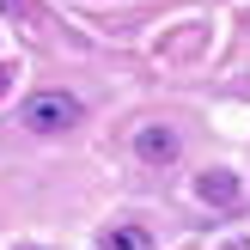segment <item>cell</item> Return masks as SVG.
<instances>
[{
  "mask_svg": "<svg viewBox=\"0 0 250 250\" xmlns=\"http://www.w3.org/2000/svg\"><path fill=\"white\" fill-rule=\"evenodd\" d=\"M80 98L73 92H37V98H24V128L31 134H67V128H80Z\"/></svg>",
  "mask_w": 250,
  "mask_h": 250,
  "instance_id": "cell-1",
  "label": "cell"
},
{
  "mask_svg": "<svg viewBox=\"0 0 250 250\" xmlns=\"http://www.w3.org/2000/svg\"><path fill=\"white\" fill-rule=\"evenodd\" d=\"M98 250H153V232L146 226H110Z\"/></svg>",
  "mask_w": 250,
  "mask_h": 250,
  "instance_id": "cell-4",
  "label": "cell"
},
{
  "mask_svg": "<svg viewBox=\"0 0 250 250\" xmlns=\"http://www.w3.org/2000/svg\"><path fill=\"white\" fill-rule=\"evenodd\" d=\"M195 195H202V202H214V208H232L238 202V177H232V171H202V177H195Z\"/></svg>",
  "mask_w": 250,
  "mask_h": 250,
  "instance_id": "cell-3",
  "label": "cell"
},
{
  "mask_svg": "<svg viewBox=\"0 0 250 250\" xmlns=\"http://www.w3.org/2000/svg\"><path fill=\"white\" fill-rule=\"evenodd\" d=\"M134 153H141L146 165H171V159H177V128H165V122L141 128V134H134Z\"/></svg>",
  "mask_w": 250,
  "mask_h": 250,
  "instance_id": "cell-2",
  "label": "cell"
},
{
  "mask_svg": "<svg viewBox=\"0 0 250 250\" xmlns=\"http://www.w3.org/2000/svg\"><path fill=\"white\" fill-rule=\"evenodd\" d=\"M24 250H31V244H24Z\"/></svg>",
  "mask_w": 250,
  "mask_h": 250,
  "instance_id": "cell-5",
  "label": "cell"
}]
</instances>
